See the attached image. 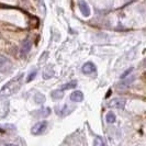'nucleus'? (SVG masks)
Segmentation results:
<instances>
[{
  "label": "nucleus",
  "instance_id": "16",
  "mask_svg": "<svg viewBox=\"0 0 146 146\" xmlns=\"http://www.w3.org/2000/svg\"><path fill=\"white\" fill-rule=\"evenodd\" d=\"M77 86V81L76 80H73L70 81V82H68V84H65V85H63L62 86V90H67V89H73Z\"/></svg>",
  "mask_w": 146,
  "mask_h": 146
},
{
  "label": "nucleus",
  "instance_id": "13",
  "mask_svg": "<svg viewBox=\"0 0 146 146\" xmlns=\"http://www.w3.org/2000/svg\"><path fill=\"white\" fill-rule=\"evenodd\" d=\"M75 110V107H72V108H69L68 106H64L63 108H62V110L59 111V115L60 117H65V115H67V114H69L72 111H74Z\"/></svg>",
  "mask_w": 146,
  "mask_h": 146
},
{
  "label": "nucleus",
  "instance_id": "10",
  "mask_svg": "<svg viewBox=\"0 0 146 146\" xmlns=\"http://www.w3.org/2000/svg\"><path fill=\"white\" fill-rule=\"evenodd\" d=\"M51 96L53 100H60L64 97V92H63L62 89H56V90H53L52 91Z\"/></svg>",
  "mask_w": 146,
  "mask_h": 146
},
{
  "label": "nucleus",
  "instance_id": "9",
  "mask_svg": "<svg viewBox=\"0 0 146 146\" xmlns=\"http://www.w3.org/2000/svg\"><path fill=\"white\" fill-rule=\"evenodd\" d=\"M70 100L73 102H81L84 100V94L81 91H74L73 94L70 95Z\"/></svg>",
  "mask_w": 146,
  "mask_h": 146
},
{
  "label": "nucleus",
  "instance_id": "8",
  "mask_svg": "<svg viewBox=\"0 0 146 146\" xmlns=\"http://www.w3.org/2000/svg\"><path fill=\"white\" fill-rule=\"evenodd\" d=\"M31 46H32V42L30 41L29 38L25 40L23 43H22V47H21V54L22 56H27L29 54L30 50H31Z\"/></svg>",
  "mask_w": 146,
  "mask_h": 146
},
{
  "label": "nucleus",
  "instance_id": "4",
  "mask_svg": "<svg viewBox=\"0 0 146 146\" xmlns=\"http://www.w3.org/2000/svg\"><path fill=\"white\" fill-rule=\"evenodd\" d=\"M111 108H117V109H123L125 107V100L124 99H121V98H115V99H112L108 104Z\"/></svg>",
  "mask_w": 146,
  "mask_h": 146
},
{
  "label": "nucleus",
  "instance_id": "3",
  "mask_svg": "<svg viewBox=\"0 0 146 146\" xmlns=\"http://www.w3.org/2000/svg\"><path fill=\"white\" fill-rule=\"evenodd\" d=\"M96 70H97V67L94 63H91V62H87V63H85L84 66H82V68H81V72L85 74V75H90V74L92 73H96Z\"/></svg>",
  "mask_w": 146,
  "mask_h": 146
},
{
  "label": "nucleus",
  "instance_id": "14",
  "mask_svg": "<svg viewBox=\"0 0 146 146\" xmlns=\"http://www.w3.org/2000/svg\"><path fill=\"white\" fill-rule=\"evenodd\" d=\"M34 101H35V103H37V104H43V103H45V101H46V98H45V96H44L43 94L37 92L36 95L34 96Z\"/></svg>",
  "mask_w": 146,
  "mask_h": 146
},
{
  "label": "nucleus",
  "instance_id": "11",
  "mask_svg": "<svg viewBox=\"0 0 146 146\" xmlns=\"http://www.w3.org/2000/svg\"><path fill=\"white\" fill-rule=\"evenodd\" d=\"M136 79V77L133 75V76H130V77H126L124 79H122L121 81V84H120V86L121 87H126V86H129V85H131L133 81H135Z\"/></svg>",
  "mask_w": 146,
  "mask_h": 146
},
{
  "label": "nucleus",
  "instance_id": "18",
  "mask_svg": "<svg viewBox=\"0 0 146 146\" xmlns=\"http://www.w3.org/2000/svg\"><path fill=\"white\" fill-rule=\"evenodd\" d=\"M37 72L36 70H33V73H31L29 75V77H28V79H27V82H30L31 80H33L34 78H35V76H36Z\"/></svg>",
  "mask_w": 146,
  "mask_h": 146
},
{
  "label": "nucleus",
  "instance_id": "22",
  "mask_svg": "<svg viewBox=\"0 0 146 146\" xmlns=\"http://www.w3.org/2000/svg\"><path fill=\"white\" fill-rule=\"evenodd\" d=\"M6 146H18V145H15V144H8V145Z\"/></svg>",
  "mask_w": 146,
  "mask_h": 146
},
{
  "label": "nucleus",
  "instance_id": "21",
  "mask_svg": "<svg viewBox=\"0 0 146 146\" xmlns=\"http://www.w3.org/2000/svg\"><path fill=\"white\" fill-rule=\"evenodd\" d=\"M111 92H112V91H111V90H109V91H108V94H107V96H106V98H109V95L111 94Z\"/></svg>",
  "mask_w": 146,
  "mask_h": 146
},
{
  "label": "nucleus",
  "instance_id": "2",
  "mask_svg": "<svg viewBox=\"0 0 146 146\" xmlns=\"http://www.w3.org/2000/svg\"><path fill=\"white\" fill-rule=\"evenodd\" d=\"M46 129H47V121H41V122H37L32 127L31 132L33 135H40V134H43L46 131Z\"/></svg>",
  "mask_w": 146,
  "mask_h": 146
},
{
  "label": "nucleus",
  "instance_id": "5",
  "mask_svg": "<svg viewBox=\"0 0 146 146\" xmlns=\"http://www.w3.org/2000/svg\"><path fill=\"white\" fill-rule=\"evenodd\" d=\"M32 114L35 117H46L51 114V109L50 108H42V109L33 111Z\"/></svg>",
  "mask_w": 146,
  "mask_h": 146
},
{
  "label": "nucleus",
  "instance_id": "7",
  "mask_svg": "<svg viewBox=\"0 0 146 146\" xmlns=\"http://www.w3.org/2000/svg\"><path fill=\"white\" fill-rule=\"evenodd\" d=\"M78 6H79V9H80L81 13L84 17H89L90 15V8H89L88 3L85 0H80L78 2Z\"/></svg>",
  "mask_w": 146,
  "mask_h": 146
},
{
  "label": "nucleus",
  "instance_id": "6",
  "mask_svg": "<svg viewBox=\"0 0 146 146\" xmlns=\"http://www.w3.org/2000/svg\"><path fill=\"white\" fill-rule=\"evenodd\" d=\"M0 72L1 73H8L10 72V68H11V63L8 60L7 58H3V57H0Z\"/></svg>",
  "mask_w": 146,
  "mask_h": 146
},
{
  "label": "nucleus",
  "instance_id": "17",
  "mask_svg": "<svg viewBox=\"0 0 146 146\" xmlns=\"http://www.w3.org/2000/svg\"><path fill=\"white\" fill-rule=\"evenodd\" d=\"M94 146H106V143L101 137H96L95 141H94Z\"/></svg>",
  "mask_w": 146,
  "mask_h": 146
},
{
  "label": "nucleus",
  "instance_id": "15",
  "mask_svg": "<svg viewBox=\"0 0 146 146\" xmlns=\"http://www.w3.org/2000/svg\"><path fill=\"white\" fill-rule=\"evenodd\" d=\"M115 120H117V117H115V114H114L113 112H108V113H107V115H106V121H107L108 123H114Z\"/></svg>",
  "mask_w": 146,
  "mask_h": 146
},
{
  "label": "nucleus",
  "instance_id": "12",
  "mask_svg": "<svg viewBox=\"0 0 146 146\" xmlns=\"http://www.w3.org/2000/svg\"><path fill=\"white\" fill-rule=\"evenodd\" d=\"M54 69L52 67H46L43 72V78L44 79H50L54 76Z\"/></svg>",
  "mask_w": 146,
  "mask_h": 146
},
{
  "label": "nucleus",
  "instance_id": "1",
  "mask_svg": "<svg viewBox=\"0 0 146 146\" xmlns=\"http://www.w3.org/2000/svg\"><path fill=\"white\" fill-rule=\"evenodd\" d=\"M22 80H23V74H20L15 78L11 79L10 81H8L7 84L2 87V89L0 90V96L9 97V96L18 92V90L20 89L22 85Z\"/></svg>",
  "mask_w": 146,
  "mask_h": 146
},
{
  "label": "nucleus",
  "instance_id": "19",
  "mask_svg": "<svg viewBox=\"0 0 146 146\" xmlns=\"http://www.w3.org/2000/svg\"><path fill=\"white\" fill-rule=\"evenodd\" d=\"M132 72H133V68L131 67V68H129V69H127V70H126V72H125L122 76H121V80H122V79H124V78H126V77H127V76L132 73Z\"/></svg>",
  "mask_w": 146,
  "mask_h": 146
},
{
  "label": "nucleus",
  "instance_id": "20",
  "mask_svg": "<svg viewBox=\"0 0 146 146\" xmlns=\"http://www.w3.org/2000/svg\"><path fill=\"white\" fill-rule=\"evenodd\" d=\"M47 56H48V53H47V52H44L43 55H42V56L40 57V62H41V63L45 62V59L47 58Z\"/></svg>",
  "mask_w": 146,
  "mask_h": 146
}]
</instances>
